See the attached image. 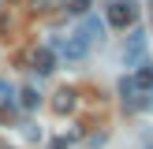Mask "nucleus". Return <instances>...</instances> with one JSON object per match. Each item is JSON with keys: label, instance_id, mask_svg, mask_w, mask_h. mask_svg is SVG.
I'll use <instances>...</instances> for the list:
<instances>
[{"label": "nucleus", "instance_id": "39448f33", "mask_svg": "<svg viewBox=\"0 0 153 149\" xmlns=\"http://www.w3.org/2000/svg\"><path fill=\"white\" fill-rule=\"evenodd\" d=\"M75 108V89H56V93H52V112H60V116H67V112Z\"/></svg>", "mask_w": 153, "mask_h": 149}, {"label": "nucleus", "instance_id": "f257e3e1", "mask_svg": "<svg viewBox=\"0 0 153 149\" xmlns=\"http://www.w3.org/2000/svg\"><path fill=\"white\" fill-rule=\"evenodd\" d=\"M134 19H138V7H134V0H112L108 11H105V22L116 30H127L134 26Z\"/></svg>", "mask_w": 153, "mask_h": 149}, {"label": "nucleus", "instance_id": "f8f14e48", "mask_svg": "<svg viewBox=\"0 0 153 149\" xmlns=\"http://www.w3.org/2000/svg\"><path fill=\"white\" fill-rule=\"evenodd\" d=\"M146 149H153V145H146Z\"/></svg>", "mask_w": 153, "mask_h": 149}, {"label": "nucleus", "instance_id": "9d476101", "mask_svg": "<svg viewBox=\"0 0 153 149\" xmlns=\"http://www.w3.org/2000/svg\"><path fill=\"white\" fill-rule=\"evenodd\" d=\"M67 11H71V15H79V19H82V15L90 11V0H71V4H67Z\"/></svg>", "mask_w": 153, "mask_h": 149}, {"label": "nucleus", "instance_id": "6e6552de", "mask_svg": "<svg viewBox=\"0 0 153 149\" xmlns=\"http://www.w3.org/2000/svg\"><path fill=\"white\" fill-rule=\"evenodd\" d=\"M19 97H22V108H37V101H41V97H37V89H34V86H26V89H22Z\"/></svg>", "mask_w": 153, "mask_h": 149}, {"label": "nucleus", "instance_id": "20e7f679", "mask_svg": "<svg viewBox=\"0 0 153 149\" xmlns=\"http://www.w3.org/2000/svg\"><path fill=\"white\" fill-rule=\"evenodd\" d=\"M142 52H146V34L134 30V34H131V49L123 52V63H142V60H146Z\"/></svg>", "mask_w": 153, "mask_h": 149}, {"label": "nucleus", "instance_id": "9b49d317", "mask_svg": "<svg viewBox=\"0 0 153 149\" xmlns=\"http://www.w3.org/2000/svg\"><path fill=\"white\" fill-rule=\"evenodd\" d=\"M52 4V0H34V7H49Z\"/></svg>", "mask_w": 153, "mask_h": 149}, {"label": "nucleus", "instance_id": "423d86ee", "mask_svg": "<svg viewBox=\"0 0 153 149\" xmlns=\"http://www.w3.org/2000/svg\"><path fill=\"white\" fill-rule=\"evenodd\" d=\"M34 71L37 74H52V71H56V56H52V49H37L34 52Z\"/></svg>", "mask_w": 153, "mask_h": 149}, {"label": "nucleus", "instance_id": "1a4fd4ad", "mask_svg": "<svg viewBox=\"0 0 153 149\" xmlns=\"http://www.w3.org/2000/svg\"><path fill=\"white\" fill-rule=\"evenodd\" d=\"M120 93H123V101H131V104H134V93H138V89H134V82H131V78H123V82H120Z\"/></svg>", "mask_w": 153, "mask_h": 149}, {"label": "nucleus", "instance_id": "0eeeda50", "mask_svg": "<svg viewBox=\"0 0 153 149\" xmlns=\"http://www.w3.org/2000/svg\"><path fill=\"white\" fill-rule=\"evenodd\" d=\"M86 52H90V45L82 41L79 34H71V37H67V45H64V60H82Z\"/></svg>", "mask_w": 153, "mask_h": 149}, {"label": "nucleus", "instance_id": "7ed1b4c3", "mask_svg": "<svg viewBox=\"0 0 153 149\" xmlns=\"http://www.w3.org/2000/svg\"><path fill=\"white\" fill-rule=\"evenodd\" d=\"M134 89H142V93H153V63H146V60H142V63H134Z\"/></svg>", "mask_w": 153, "mask_h": 149}, {"label": "nucleus", "instance_id": "f03ea898", "mask_svg": "<svg viewBox=\"0 0 153 149\" xmlns=\"http://www.w3.org/2000/svg\"><path fill=\"white\" fill-rule=\"evenodd\" d=\"M79 37H82V41H86V45H94V41H101V37H105V22L101 19H97V15H82V26H79Z\"/></svg>", "mask_w": 153, "mask_h": 149}]
</instances>
